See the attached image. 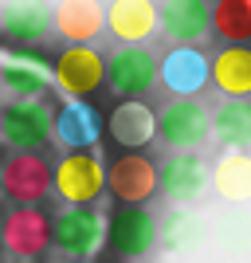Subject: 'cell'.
I'll return each instance as SVG.
<instances>
[{
	"label": "cell",
	"instance_id": "obj_7",
	"mask_svg": "<svg viewBox=\"0 0 251 263\" xmlns=\"http://www.w3.org/2000/svg\"><path fill=\"white\" fill-rule=\"evenodd\" d=\"M157 134H161L165 145H173L177 154H192L212 134V114L197 99H173L157 114Z\"/></svg>",
	"mask_w": 251,
	"mask_h": 263
},
{
	"label": "cell",
	"instance_id": "obj_20",
	"mask_svg": "<svg viewBox=\"0 0 251 263\" xmlns=\"http://www.w3.org/2000/svg\"><path fill=\"white\" fill-rule=\"evenodd\" d=\"M212 83L228 99H251V47L236 44L212 59Z\"/></svg>",
	"mask_w": 251,
	"mask_h": 263
},
{
	"label": "cell",
	"instance_id": "obj_21",
	"mask_svg": "<svg viewBox=\"0 0 251 263\" xmlns=\"http://www.w3.org/2000/svg\"><path fill=\"white\" fill-rule=\"evenodd\" d=\"M208 240V224L200 212L192 209H177L165 216L161 224V243H165V252L177 255V259H185V255H192L200 248V243Z\"/></svg>",
	"mask_w": 251,
	"mask_h": 263
},
{
	"label": "cell",
	"instance_id": "obj_1",
	"mask_svg": "<svg viewBox=\"0 0 251 263\" xmlns=\"http://www.w3.org/2000/svg\"><path fill=\"white\" fill-rule=\"evenodd\" d=\"M0 138L16 154H40L55 138V110L44 99H16L0 110Z\"/></svg>",
	"mask_w": 251,
	"mask_h": 263
},
{
	"label": "cell",
	"instance_id": "obj_6",
	"mask_svg": "<svg viewBox=\"0 0 251 263\" xmlns=\"http://www.w3.org/2000/svg\"><path fill=\"white\" fill-rule=\"evenodd\" d=\"M0 189L12 204H40L55 189V169L44 154H12L0 169Z\"/></svg>",
	"mask_w": 251,
	"mask_h": 263
},
{
	"label": "cell",
	"instance_id": "obj_25",
	"mask_svg": "<svg viewBox=\"0 0 251 263\" xmlns=\"http://www.w3.org/2000/svg\"><path fill=\"white\" fill-rule=\"evenodd\" d=\"M216 243L228 259H247L251 255V212L228 209L216 220Z\"/></svg>",
	"mask_w": 251,
	"mask_h": 263
},
{
	"label": "cell",
	"instance_id": "obj_8",
	"mask_svg": "<svg viewBox=\"0 0 251 263\" xmlns=\"http://www.w3.org/2000/svg\"><path fill=\"white\" fill-rule=\"evenodd\" d=\"M106 87L122 102L142 99L145 90L157 87V59L145 47H118L106 59Z\"/></svg>",
	"mask_w": 251,
	"mask_h": 263
},
{
	"label": "cell",
	"instance_id": "obj_22",
	"mask_svg": "<svg viewBox=\"0 0 251 263\" xmlns=\"http://www.w3.org/2000/svg\"><path fill=\"white\" fill-rule=\"evenodd\" d=\"M212 189L228 204H247L251 200V154L231 149L212 165Z\"/></svg>",
	"mask_w": 251,
	"mask_h": 263
},
{
	"label": "cell",
	"instance_id": "obj_11",
	"mask_svg": "<svg viewBox=\"0 0 251 263\" xmlns=\"http://www.w3.org/2000/svg\"><path fill=\"white\" fill-rule=\"evenodd\" d=\"M161 24L157 0H110L106 4V32L122 47H142Z\"/></svg>",
	"mask_w": 251,
	"mask_h": 263
},
{
	"label": "cell",
	"instance_id": "obj_14",
	"mask_svg": "<svg viewBox=\"0 0 251 263\" xmlns=\"http://www.w3.org/2000/svg\"><path fill=\"white\" fill-rule=\"evenodd\" d=\"M55 28V8L47 0H4L0 8V32L12 44H40L47 32Z\"/></svg>",
	"mask_w": 251,
	"mask_h": 263
},
{
	"label": "cell",
	"instance_id": "obj_2",
	"mask_svg": "<svg viewBox=\"0 0 251 263\" xmlns=\"http://www.w3.org/2000/svg\"><path fill=\"white\" fill-rule=\"evenodd\" d=\"M55 197L71 204V209H87L106 193V165L99 161L94 149H75L63 154V161L55 165Z\"/></svg>",
	"mask_w": 251,
	"mask_h": 263
},
{
	"label": "cell",
	"instance_id": "obj_24",
	"mask_svg": "<svg viewBox=\"0 0 251 263\" xmlns=\"http://www.w3.org/2000/svg\"><path fill=\"white\" fill-rule=\"evenodd\" d=\"M212 32L228 40V47L251 44V0H216L212 4Z\"/></svg>",
	"mask_w": 251,
	"mask_h": 263
},
{
	"label": "cell",
	"instance_id": "obj_18",
	"mask_svg": "<svg viewBox=\"0 0 251 263\" xmlns=\"http://www.w3.org/2000/svg\"><path fill=\"white\" fill-rule=\"evenodd\" d=\"M106 28V8L99 0H59L55 4V32L67 44H90Z\"/></svg>",
	"mask_w": 251,
	"mask_h": 263
},
{
	"label": "cell",
	"instance_id": "obj_19",
	"mask_svg": "<svg viewBox=\"0 0 251 263\" xmlns=\"http://www.w3.org/2000/svg\"><path fill=\"white\" fill-rule=\"evenodd\" d=\"M51 83H55V75L32 55H8L0 63V87L8 95H16V99H44V90Z\"/></svg>",
	"mask_w": 251,
	"mask_h": 263
},
{
	"label": "cell",
	"instance_id": "obj_13",
	"mask_svg": "<svg viewBox=\"0 0 251 263\" xmlns=\"http://www.w3.org/2000/svg\"><path fill=\"white\" fill-rule=\"evenodd\" d=\"M212 185V169L200 154H173L161 165V193L173 204H192Z\"/></svg>",
	"mask_w": 251,
	"mask_h": 263
},
{
	"label": "cell",
	"instance_id": "obj_29",
	"mask_svg": "<svg viewBox=\"0 0 251 263\" xmlns=\"http://www.w3.org/2000/svg\"><path fill=\"white\" fill-rule=\"evenodd\" d=\"M231 263H247V259H231Z\"/></svg>",
	"mask_w": 251,
	"mask_h": 263
},
{
	"label": "cell",
	"instance_id": "obj_4",
	"mask_svg": "<svg viewBox=\"0 0 251 263\" xmlns=\"http://www.w3.org/2000/svg\"><path fill=\"white\" fill-rule=\"evenodd\" d=\"M161 189V169L145 154H118L106 165V193L122 209H138Z\"/></svg>",
	"mask_w": 251,
	"mask_h": 263
},
{
	"label": "cell",
	"instance_id": "obj_9",
	"mask_svg": "<svg viewBox=\"0 0 251 263\" xmlns=\"http://www.w3.org/2000/svg\"><path fill=\"white\" fill-rule=\"evenodd\" d=\"M106 228L110 224L94 209H67L55 220V248L67 259H94L106 243Z\"/></svg>",
	"mask_w": 251,
	"mask_h": 263
},
{
	"label": "cell",
	"instance_id": "obj_3",
	"mask_svg": "<svg viewBox=\"0 0 251 263\" xmlns=\"http://www.w3.org/2000/svg\"><path fill=\"white\" fill-rule=\"evenodd\" d=\"M0 243L4 252L16 255V259H40L55 243V220L44 209H32V204H16V209L4 212L0 220Z\"/></svg>",
	"mask_w": 251,
	"mask_h": 263
},
{
	"label": "cell",
	"instance_id": "obj_12",
	"mask_svg": "<svg viewBox=\"0 0 251 263\" xmlns=\"http://www.w3.org/2000/svg\"><path fill=\"white\" fill-rule=\"evenodd\" d=\"M106 243L118 259H142L153 243H157V220L145 209H118L110 216Z\"/></svg>",
	"mask_w": 251,
	"mask_h": 263
},
{
	"label": "cell",
	"instance_id": "obj_23",
	"mask_svg": "<svg viewBox=\"0 0 251 263\" xmlns=\"http://www.w3.org/2000/svg\"><path fill=\"white\" fill-rule=\"evenodd\" d=\"M212 134L228 149H247L251 145V102L247 99H228L212 114Z\"/></svg>",
	"mask_w": 251,
	"mask_h": 263
},
{
	"label": "cell",
	"instance_id": "obj_27",
	"mask_svg": "<svg viewBox=\"0 0 251 263\" xmlns=\"http://www.w3.org/2000/svg\"><path fill=\"white\" fill-rule=\"evenodd\" d=\"M71 263H94V259H71Z\"/></svg>",
	"mask_w": 251,
	"mask_h": 263
},
{
	"label": "cell",
	"instance_id": "obj_30",
	"mask_svg": "<svg viewBox=\"0 0 251 263\" xmlns=\"http://www.w3.org/2000/svg\"><path fill=\"white\" fill-rule=\"evenodd\" d=\"M173 263H188V259H173Z\"/></svg>",
	"mask_w": 251,
	"mask_h": 263
},
{
	"label": "cell",
	"instance_id": "obj_10",
	"mask_svg": "<svg viewBox=\"0 0 251 263\" xmlns=\"http://www.w3.org/2000/svg\"><path fill=\"white\" fill-rule=\"evenodd\" d=\"M161 83H165V90H173L177 99H197L200 90L212 83V59L188 44H177L161 59Z\"/></svg>",
	"mask_w": 251,
	"mask_h": 263
},
{
	"label": "cell",
	"instance_id": "obj_5",
	"mask_svg": "<svg viewBox=\"0 0 251 263\" xmlns=\"http://www.w3.org/2000/svg\"><path fill=\"white\" fill-rule=\"evenodd\" d=\"M51 75L67 99H90L99 87H106V55L90 44H71L59 51Z\"/></svg>",
	"mask_w": 251,
	"mask_h": 263
},
{
	"label": "cell",
	"instance_id": "obj_26",
	"mask_svg": "<svg viewBox=\"0 0 251 263\" xmlns=\"http://www.w3.org/2000/svg\"><path fill=\"white\" fill-rule=\"evenodd\" d=\"M118 263H142V259H118Z\"/></svg>",
	"mask_w": 251,
	"mask_h": 263
},
{
	"label": "cell",
	"instance_id": "obj_17",
	"mask_svg": "<svg viewBox=\"0 0 251 263\" xmlns=\"http://www.w3.org/2000/svg\"><path fill=\"white\" fill-rule=\"evenodd\" d=\"M161 32L173 44H197L212 32V4L208 0H161Z\"/></svg>",
	"mask_w": 251,
	"mask_h": 263
},
{
	"label": "cell",
	"instance_id": "obj_16",
	"mask_svg": "<svg viewBox=\"0 0 251 263\" xmlns=\"http://www.w3.org/2000/svg\"><path fill=\"white\" fill-rule=\"evenodd\" d=\"M102 130H106V122H102V114L87 99H67L63 106L55 110V142L67 145L71 154L99 145Z\"/></svg>",
	"mask_w": 251,
	"mask_h": 263
},
{
	"label": "cell",
	"instance_id": "obj_28",
	"mask_svg": "<svg viewBox=\"0 0 251 263\" xmlns=\"http://www.w3.org/2000/svg\"><path fill=\"white\" fill-rule=\"evenodd\" d=\"M16 263H35V259H16Z\"/></svg>",
	"mask_w": 251,
	"mask_h": 263
},
{
	"label": "cell",
	"instance_id": "obj_15",
	"mask_svg": "<svg viewBox=\"0 0 251 263\" xmlns=\"http://www.w3.org/2000/svg\"><path fill=\"white\" fill-rule=\"evenodd\" d=\"M106 134L114 145H126V154H142V145H149L157 138V114L142 99L118 102L106 118Z\"/></svg>",
	"mask_w": 251,
	"mask_h": 263
}]
</instances>
